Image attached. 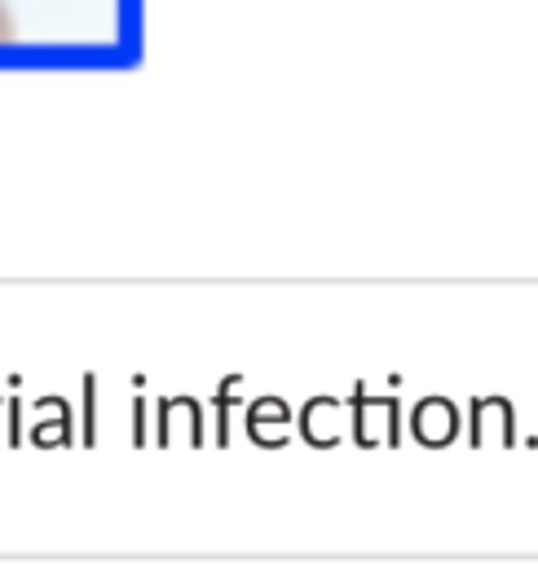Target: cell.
<instances>
[{"instance_id":"cell-1","label":"cell","mask_w":538,"mask_h":564,"mask_svg":"<svg viewBox=\"0 0 538 564\" xmlns=\"http://www.w3.org/2000/svg\"><path fill=\"white\" fill-rule=\"evenodd\" d=\"M4 40H13V18H9V9L0 4V44H4Z\"/></svg>"}]
</instances>
